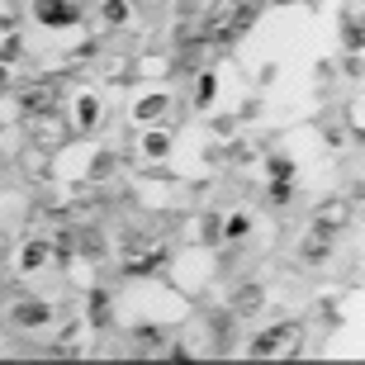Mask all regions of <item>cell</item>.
Returning <instances> with one entry per match:
<instances>
[{
	"label": "cell",
	"mask_w": 365,
	"mask_h": 365,
	"mask_svg": "<svg viewBox=\"0 0 365 365\" xmlns=\"http://www.w3.org/2000/svg\"><path fill=\"white\" fill-rule=\"evenodd\" d=\"M232 5H237V0H223V5H218L214 14H209V19H204V38L209 43H223V38H237V19H232Z\"/></svg>",
	"instance_id": "6da1fadb"
},
{
	"label": "cell",
	"mask_w": 365,
	"mask_h": 365,
	"mask_svg": "<svg viewBox=\"0 0 365 365\" xmlns=\"http://www.w3.org/2000/svg\"><path fill=\"white\" fill-rule=\"evenodd\" d=\"M19 105H24L29 114H48V109L57 105V81H43V86H24V91H19Z\"/></svg>",
	"instance_id": "7a4b0ae2"
},
{
	"label": "cell",
	"mask_w": 365,
	"mask_h": 365,
	"mask_svg": "<svg viewBox=\"0 0 365 365\" xmlns=\"http://www.w3.org/2000/svg\"><path fill=\"white\" fill-rule=\"evenodd\" d=\"M76 14H81L76 0H38V19L43 24H71Z\"/></svg>",
	"instance_id": "3957f363"
},
{
	"label": "cell",
	"mask_w": 365,
	"mask_h": 365,
	"mask_svg": "<svg viewBox=\"0 0 365 365\" xmlns=\"http://www.w3.org/2000/svg\"><path fill=\"white\" fill-rule=\"evenodd\" d=\"M294 337H299V327H271V332H261V341L252 346V356H275V351H284Z\"/></svg>",
	"instance_id": "277c9868"
},
{
	"label": "cell",
	"mask_w": 365,
	"mask_h": 365,
	"mask_svg": "<svg viewBox=\"0 0 365 365\" xmlns=\"http://www.w3.org/2000/svg\"><path fill=\"white\" fill-rule=\"evenodd\" d=\"M261 309V289L257 284H247L242 294H237V313H257Z\"/></svg>",
	"instance_id": "5b68a950"
},
{
	"label": "cell",
	"mask_w": 365,
	"mask_h": 365,
	"mask_svg": "<svg viewBox=\"0 0 365 365\" xmlns=\"http://www.w3.org/2000/svg\"><path fill=\"white\" fill-rule=\"evenodd\" d=\"M48 318V309H19V323H43Z\"/></svg>",
	"instance_id": "8992f818"
},
{
	"label": "cell",
	"mask_w": 365,
	"mask_h": 365,
	"mask_svg": "<svg viewBox=\"0 0 365 365\" xmlns=\"http://www.w3.org/2000/svg\"><path fill=\"white\" fill-rule=\"evenodd\" d=\"M346 43H351V48H361V19H351V24H346Z\"/></svg>",
	"instance_id": "52a82bcc"
},
{
	"label": "cell",
	"mask_w": 365,
	"mask_h": 365,
	"mask_svg": "<svg viewBox=\"0 0 365 365\" xmlns=\"http://www.w3.org/2000/svg\"><path fill=\"white\" fill-rule=\"evenodd\" d=\"M81 123H86V128L95 123V100H81Z\"/></svg>",
	"instance_id": "ba28073f"
}]
</instances>
